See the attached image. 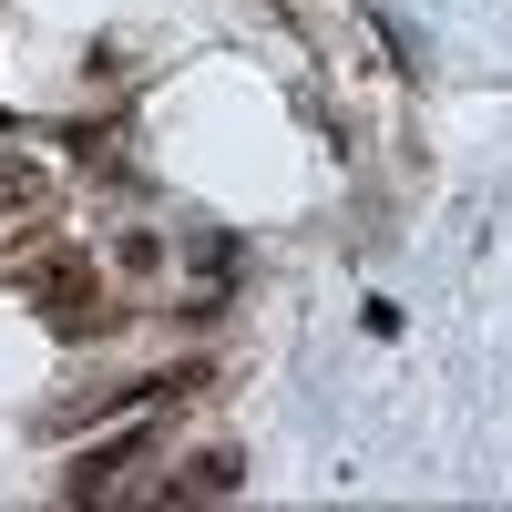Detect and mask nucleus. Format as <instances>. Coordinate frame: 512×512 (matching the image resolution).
I'll use <instances>...</instances> for the list:
<instances>
[{"instance_id": "1", "label": "nucleus", "mask_w": 512, "mask_h": 512, "mask_svg": "<svg viewBox=\"0 0 512 512\" xmlns=\"http://www.w3.org/2000/svg\"><path fill=\"white\" fill-rule=\"evenodd\" d=\"M31 297H41V318H52L62 338H93V328H103V287H93L82 256H52V267L31 277Z\"/></svg>"}, {"instance_id": "2", "label": "nucleus", "mask_w": 512, "mask_h": 512, "mask_svg": "<svg viewBox=\"0 0 512 512\" xmlns=\"http://www.w3.org/2000/svg\"><path fill=\"white\" fill-rule=\"evenodd\" d=\"M236 492V451H195L175 482H164V502H226Z\"/></svg>"}]
</instances>
